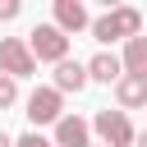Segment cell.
<instances>
[{
  "label": "cell",
  "mask_w": 147,
  "mask_h": 147,
  "mask_svg": "<svg viewBox=\"0 0 147 147\" xmlns=\"http://www.w3.org/2000/svg\"><path fill=\"white\" fill-rule=\"evenodd\" d=\"M87 83H92V78H87V64H83V60H60V64H55V83H51V87H55L60 96H64V92H83Z\"/></svg>",
  "instance_id": "cell-9"
},
{
  "label": "cell",
  "mask_w": 147,
  "mask_h": 147,
  "mask_svg": "<svg viewBox=\"0 0 147 147\" xmlns=\"http://www.w3.org/2000/svg\"><path fill=\"white\" fill-rule=\"evenodd\" d=\"M133 147H147V129H142V133H138V142H133Z\"/></svg>",
  "instance_id": "cell-16"
},
{
  "label": "cell",
  "mask_w": 147,
  "mask_h": 147,
  "mask_svg": "<svg viewBox=\"0 0 147 147\" xmlns=\"http://www.w3.org/2000/svg\"><path fill=\"white\" fill-rule=\"evenodd\" d=\"M23 115L32 119V129H37V124H60V119H64V96H60L55 87H32Z\"/></svg>",
  "instance_id": "cell-5"
},
{
  "label": "cell",
  "mask_w": 147,
  "mask_h": 147,
  "mask_svg": "<svg viewBox=\"0 0 147 147\" xmlns=\"http://www.w3.org/2000/svg\"><path fill=\"white\" fill-rule=\"evenodd\" d=\"M0 147H14V138H9V133H5V129H0Z\"/></svg>",
  "instance_id": "cell-15"
},
{
  "label": "cell",
  "mask_w": 147,
  "mask_h": 147,
  "mask_svg": "<svg viewBox=\"0 0 147 147\" xmlns=\"http://www.w3.org/2000/svg\"><path fill=\"white\" fill-rule=\"evenodd\" d=\"M87 78H92V83L115 87V83L124 78V60H119V55H110V51H96V55L87 60Z\"/></svg>",
  "instance_id": "cell-8"
},
{
  "label": "cell",
  "mask_w": 147,
  "mask_h": 147,
  "mask_svg": "<svg viewBox=\"0 0 147 147\" xmlns=\"http://www.w3.org/2000/svg\"><path fill=\"white\" fill-rule=\"evenodd\" d=\"M92 37H96L101 46H110V41H133V37H142V14H138L133 5H115V9H106L101 18H92Z\"/></svg>",
  "instance_id": "cell-1"
},
{
  "label": "cell",
  "mask_w": 147,
  "mask_h": 147,
  "mask_svg": "<svg viewBox=\"0 0 147 147\" xmlns=\"http://www.w3.org/2000/svg\"><path fill=\"white\" fill-rule=\"evenodd\" d=\"M124 74H133V78H147V37H133V41H124Z\"/></svg>",
  "instance_id": "cell-11"
},
{
  "label": "cell",
  "mask_w": 147,
  "mask_h": 147,
  "mask_svg": "<svg viewBox=\"0 0 147 147\" xmlns=\"http://www.w3.org/2000/svg\"><path fill=\"white\" fill-rule=\"evenodd\" d=\"M96 147H106V142H96Z\"/></svg>",
  "instance_id": "cell-17"
},
{
  "label": "cell",
  "mask_w": 147,
  "mask_h": 147,
  "mask_svg": "<svg viewBox=\"0 0 147 147\" xmlns=\"http://www.w3.org/2000/svg\"><path fill=\"white\" fill-rule=\"evenodd\" d=\"M14 147H55V142H51V138H41V133L32 129V133H23V138H14Z\"/></svg>",
  "instance_id": "cell-13"
},
{
  "label": "cell",
  "mask_w": 147,
  "mask_h": 147,
  "mask_svg": "<svg viewBox=\"0 0 147 147\" xmlns=\"http://www.w3.org/2000/svg\"><path fill=\"white\" fill-rule=\"evenodd\" d=\"M0 74H9L14 83L37 74V55L28 51L23 37H0Z\"/></svg>",
  "instance_id": "cell-4"
},
{
  "label": "cell",
  "mask_w": 147,
  "mask_h": 147,
  "mask_svg": "<svg viewBox=\"0 0 147 147\" xmlns=\"http://www.w3.org/2000/svg\"><path fill=\"white\" fill-rule=\"evenodd\" d=\"M28 51H32L37 60H46V64H60V60H69V37H64L55 23H37V28L28 32Z\"/></svg>",
  "instance_id": "cell-2"
},
{
  "label": "cell",
  "mask_w": 147,
  "mask_h": 147,
  "mask_svg": "<svg viewBox=\"0 0 147 147\" xmlns=\"http://www.w3.org/2000/svg\"><path fill=\"white\" fill-rule=\"evenodd\" d=\"M14 101H18V83H14L9 74H0V110H9Z\"/></svg>",
  "instance_id": "cell-12"
},
{
  "label": "cell",
  "mask_w": 147,
  "mask_h": 147,
  "mask_svg": "<svg viewBox=\"0 0 147 147\" xmlns=\"http://www.w3.org/2000/svg\"><path fill=\"white\" fill-rule=\"evenodd\" d=\"M18 9H23L18 0H0V23H14V18H18Z\"/></svg>",
  "instance_id": "cell-14"
},
{
  "label": "cell",
  "mask_w": 147,
  "mask_h": 147,
  "mask_svg": "<svg viewBox=\"0 0 147 147\" xmlns=\"http://www.w3.org/2000/svg\"><path fill=\"white\" fill-rule=\"evenodd\" d=\"M55 147H92V124L83 115H64L55 124Z\"/></svg>",
  "instance_id": "cell-7"
},
{
  "label": "cell",
  "mask_w": 147,
  "mask_h": 147,
  "mask_svg": "<svg viewBox=\"0 0 147 147\" xmlns=\"http://www.w3.org/2000/svg\"><path fill=\"white\" fill-rule=\"evenodd\" d=\"M55 28L69 37V32H83V28H92V14H87V5L83 0H55Z\"/></svg>",
  "instance_id": "cell-6"
},
{
  "label": "cell",
  "mask_w": 147,
  "mask_h": 147,
  "mask_svg": "<svg viewBox=\"0 0 147 147\" xmlns=\"http://www.w3.org/2000/svg\"><path fill=\"white\" fill-rule=\"evenodd\" d=\"M115 101H119V110H124V115H129V110H142V106H147V78L124 74V78L115 83Z\"/></svg>",
  "instance_id": "cell-10"
},
{
  "label": "cell",
  "mask_w": 147,
  "mask_h": 147,
  "mask_svg": "<svg viewBox=\"0 0 147 147\" xmlns=\"http://www.w3.org/2000/svg\"><path fill=\"white\" fill-rule=\"evenodd\" d=\"M92 133H96L106 147H133V142H138V129L129 124V115H124V110H96Z\"/></svg>",
  "instance_id": "cell-3"
}]
</instances>
